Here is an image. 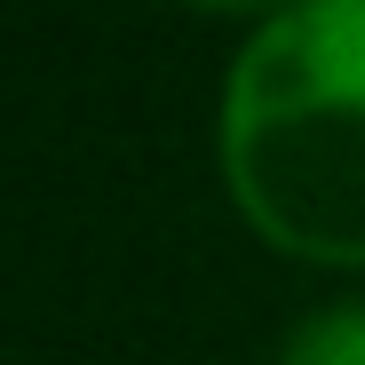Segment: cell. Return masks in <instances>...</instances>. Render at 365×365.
Instances as JSON below:
<instances>
[{
    "mask_svg": "<svg viewBox=\"0 0 365 365\" xmlns=\"http://www.w3.org/2000/svg\"><path fill=\"white\" fill-rule=\"evenodd\" d=\"M278 365H365V302H334V310H310V318L286 334Z\"/></svg>",
    "mask_w": 365,
    "mask_h": 365,
    "instance_id": "2",
    "label": "cell"
},
{
    "mask_svg": "<svg viewBox=\"0 0 365 365\" xmlns=\"http://www.w3.org/2000/svg\"><path fill=\"white\" fill-rule=\"evenodd\" d=\"M191 9H215V16H278L294 0H191Z\"/></svg>",
    "mask_w": 365,
    "mask_h": 365,
    "instance_id": "3",
    "label": "cell"
},
{
    "mask_svg": "<svg viewBox=\"0 0 365 365\" xmlns=\"http://www.w3.org/2000/svg\"><path fill=\"white\" fill-rule=\"evenodd\" d=\"M215 151L262 247L365 270V0H294L238 40Z\"/></svg>",
    "mask_w": 365,
    "mask_h": 365,
    "instance_id": "1",
    "label": "cell"
}]
</instances>
